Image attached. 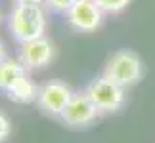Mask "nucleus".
I'll return each instance as SVG.
<instances>
[{
	"label": "nucleus",
	"instance_id": "1",
	"mask_svg": "<svg viewBox=\"0 0 155 143\" xmlns=\"http://www.w3.org/2000/svg\"><path fill=\"white\" fill-rule=\"evenodd\" d=\"M8 31L15 38L17 44H25L29 40H37L44 37L46 31V14L44 4L15 2L8 17Z\"/></svg>",
	"mask_w": 155,
	"mask_h": 143
},
{
	"label": "nucleus",
	"instance_id": "2",
	"mask_svg": "<svg viewBox=\"0 0 155 143\" xmlns=\"http://www.w3.org/2000/svg\"><path fill=\"white\" fill-rule=\"evenodd\" d=\"M104 75L115 80L123 88L134 86L144 76V63L140 56L132 50H119L105 61Z\"/></svg>",
	"mask_w": 155,
	"mask_h": 143
},
{
	"label": "nucleus",
	"instance_id": "3",
	"mask_svg": "<svg viewBox=\"0 0 155 143\" xmlns=\"http://www.w3.org/2000/svg\"><path fill=\"white\" fill-rule=\"evenodd\" d=\"M86 94L90 95L94 105L102 115H111L117 113L124 103V88L117 84L115 80L107 78L105 75L94 78L90 84L86 86Z\"/></svg>",
	"mask_w": 155,
	"mask_h": 143
},
{
	"label": "nucleus",
	"instance_id": "4",
	"mask_svg": "<svg viewBox=\"0 0 155 143\" xmlns=\"http://www.w3.org/2000/svg\"><path fill=\"white\" fill-rule=\"evenodd\" d=\"M73 97L69 84H65L63 80H48L40 86L37 105L38 109L48 116H61L63 111L67 109L69 101Z\"/></svg>",
	"mask_w": 155,
	"mask_h": 143
},
{
	"label": "nucleus",
	"instance_id": "5",
	"mask_svg": "<svg viewBox=\"0 0 155 143\" xmlns=\"http://www.w3.org/2000/svg\"><path fill=\"white\" fill-rule=\"evenodd\" d=\"M102 115L98 111V107L94 105V101L90 99V95L84 92H77L73 94L67 109L63 111V115L59 116L63 120L65 126L69 128H86L92 122H96V118Z\"/></svg>",
	"mask_w": 155,
	"mask_h": 143
},
{
	"label": "nucleus",
	"instance_id": "6",
	"mask_svg": "<svg viewBox=\"0 0 155 143\" xmlns=\"http://www.w3.org/2000/svg\"><path fill=\"white\" fill-rule=\"evenodd\" d=\"M65 15L71 29L77 33H94L104 21V10L96 0H77Z\"/></svg>",
	"mask_w": 155,
	"mask_h": 143
},
{
	"label": "nucleus",
	"instance_id": "7",
	"mask_svg": "<svg viewBox=\"0 0 155 143\" xmlns=\"http://www.w3.org/2000/svg\"><path fill=\"white\" fill-rule=\"evenodd\" d=\"M56 50L54 44L46 37H40L37 40H29L25 44H19V61L27 67V71H38L46 69L54 61Z\"/></svg>",
	"mask_w": 155,
	"mask_h": 143
},
{
	"label": "nucleus",
	"instance_id": "8",
	"mask_svg": "<svg viewBox=\"0 0 155 143\" xmlns=\"http://www.w3.org/2000/svg\"><path fill=\"white\" fill-rule=\"evenodd\" d=\"M38 92H40V86L35 84V82L29 78V75H25L6 92V95H8L12 101H15V103H33V101H37Z\"/></svg>",
	"mask_w": 155,
	"mask_h": 143
},
{
	"label": "nucleus",
	"instance_id": "9",
	"mask_svg": "<svg viewBox=\"0 0 155 143\" xmlns=\"http://www.w3.org/2000/svg\"><path fill=\"white\" fill-rule=\"evenodd\" d=\"M27 75V67L19 59H8L6 57L0 63V92H8L21 76Z\"/></svg>",
	"mask_w": 155,
	"mask_h": 143
},
{
	"label": "nucleus",
	"instance_id": "10",
	"mask_svg": "<svg viewBox=\"0 0 155 143\" xmlns=\"http://www.w3.org/2000/svg\"><path fill=\"white\" fill-rule=\"evenodd\" d=\"M96 2L104 10V14H121L123 10H127L130 0H96Z\"/></svg>",
	"mask_w": 155,
	"mask_h": 143
},
{
	"label": "nucleus",
	"instance_id": "11",
	"mask_svg": "<svg viewBox=\"0 0 155 143\" xmlns=\"http://www.w3.org/2000/svg\"><path fill=\"white\" fill-rule=\"evenodd\" d=\"M77 0H44V6L56 14H67Z\"/></svg>",
	"mask_w": 155,
	"mask_h": 143
},
{
	"label": "nucleus",
	"instance_id": "12",
	"mask_svg": "<svg viewBox=\"0 0 155 143\" xmlns=\"http://www.w3.org/2000/svg\"><path fill=\"white\" fill-rule=\"evenodd\" d=\"M10 134H12V124L8 120V116H6V113L0 111V143H4L8 139Z\"/></svg>",
	"mask_w": 155,
	"mask_h": 143
},
{
	"label": "nucleus",
	"instance_id": "13",
	"mask_svg": "<svg viewBox=\"0 0 155 143\" xmlns=\"http://www.w3.org/2000/svg\"><path fill=\"white\" fill-rule=\"evenodd\" d=\"M6 59V48H4V44H2V40H0V63H2Z\"/></svg>",
	"mask_w": 155,
	"mask_h": 143
},
{
	"label": "nucleus",
	"instance_id": "14",
	"mask_svg": "<svg viewBox=\"0 0 155 143\" xmlns=\"http://www.w3.org/2000/svg\"><path fill=\"white\" fill-rule=\"evenodd\" d=\"M15 2H29V4H44V0H15Z\"/></svg>",
	"mask_w": 155,
	"mask_h": 143
}]
</instances>
